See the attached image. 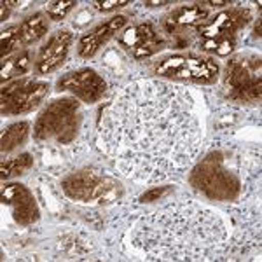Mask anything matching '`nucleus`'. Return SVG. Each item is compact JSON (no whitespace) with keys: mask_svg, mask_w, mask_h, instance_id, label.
<instances>
[{"mask_svg":"<svg viewBox=\"0 0 262 262\" xmlns=\"http://www.w3.org/2000/svg\"><path fill=\"white\" fill-rule=\"evenodd\" d=\"M96 142L117 170L135 182L156 184L179 177L201 150L196 98L177 82H131L100 111Z\"/></svg>","mask_w":262,"mask_h":262,"instance_id":"obj_1","label":"nucleus"},{"mask_svg":"<svg viewBox=\"0 0 262 262\" xmlns=\"http://www.w3.org/2000/svg\"><path fill=\"white\" fill-rule=\"evenodd\" d=\"M222 215L196 200L171 201L138 219L131 242L152 260H213L227 250Z\"/></svg>","mask_w":262,"mask_h":262,"instance_id":"obj_2","label":"nucleus"},{"mask_svg":"<svg viewBox=\"0 0 262 262\" xmlns=\"http://www.w3.org/2000/svg\"><path fill=\"white\" fill-rule=\"evenodd\" d=\"M189 184L212 201H238L245 189V159L227 149H215L192 168Z\"/></svg>","mask_w":262,"mask_h":262,"instance_id":"obj_3","label":"nucleus"},{"mask_svg":"<svg viewBox=\"0 0 262 262\" xmlns=\"http://www.w3.org/2000/svg\"><path fill=\"white\" fill-rule=\"evenodd\" d=\"M81 103L74 96L51 100L37 116L33 124V138L37 142H54L56 145H70L81 131Z\"/></svg>","mask_w":262,"mask_h":262,"instance_id":"obj_4","label":"nucleus"},{"mask_svg":"<svg viewBox=\"0 0 262 262\" xmlns=\"http://www.w3.org/2000/svg\"><path fill=\"white\" fill-rule=\"evenodd\" d=\"M61 191L72 201L84 205H101L116 201L122 194V184L105 171L82 168L63 177Z\"/></svg>","mask_w":262,"mask_h":262,"instance_id":"obj_5","label":"nucleus"},{"mask_svg":"<svg viewBox=\"0 0 262 262\" xmlns=\"http://www.w3.org/2000/svg\"><path fill=\"white\" fill-rule=\"evenodd\" d=\"M222 88L227 100L234 103L259 105L262 96L259 54H238L231 58L226 63Z\"/></svg>","mask_w":262,"mask_h":262,"instance_id":"obj_6","label":"nucleus"},{"mask_svg":"<svg viewBox=\"0 0 262 262\" xmlns=\"http://www.w3.org/2000/svg\"><path fill=\"white\" fill-rule=\"evenodd\" d=\"M154 75L171 81H189L194 84H213L221 75V67L213 56L205 54H168L152 65Z\"/></svg>","mask_w":262,"mask_h":262,"instance_id":"obj_7","label":"nucleus"},{"mask_svg":"<svg viewBox=\"0 0 262 262\" xmlns=\"http://www.w3.org/2000/svg\"><path fill=\"white\" fill-rule=\"evenodd\" d=\"M49 91L51 84L48 81L30 77H21L4 84L0 93L2 116H23L33 112L48 98Z\"/></svg>","mask_w":262,"mask_h":262,"instance_id":"obj_8","label":"nucleus"},{"mask_svg":"<svg viewBox=\"0 0 262 262\" xmlns=\"http://www.w3.org/2000/svg\"><path fill=\"white\" fill-rule=\"evenodd\" d=\"M56 91L70 93L74 98L84 103H96L103 98L107 91V82L103 75L93 69H77L63 74L56 82Z\"/></svg>","mask_w":262,"mask_h":262,"instance_id":"obj_9","label":"nucleus"},{"mask_svg":"<svg viewBox=\"0 0 262 262\" xmlns=\"http://www.w3.org/2000/svg\"><path fill=\"white\" fill-rule=\"evenodd\" d=\"M2 205L9 206L18 226H32L40 219V210L30 189L23 184H6L2 187Z\"/></svg>","mask_w":262,"mask_h":262,"instance_id":"obj_10","label":"nucleus"},{"mask_svg":"<svg viewBox=\"0 0 262 262\" xmlns=\"http://www.w3.org/2000/svg\"><path fill=\"white\" fill-rule=\"evenodd\" d=\"M117 42L137 60L149 58L164 48V40L152 23H140L121 33Z\"/></svg>","mask_w":262,"mask_h":262,"instance_id":"obj_11","label":"nucleus"},{"mask_svg":"<svg viewBox=\"0 0 262 262\" xmlns=\"http://www.w3.org/2000/svg\"><path fill=\"white\" fill-rule=\"evenodd\" d=\"M252 19L250 9L245 7H232V9L219 12L212 21L206 25L198 27L201 40H219V39H229L236 37V32L243 30Z\"/></svg>","mask_w":262,"mask_h":262,"instance_id":"obj_12","label":"nucleus"},{"mask_svg":"<svg viewBox=\"0 0 262 262\" xmlns=\"http://www.w3.org/2000/svg\"><path fill=\"white\" fill-rule=\"evenodd\" d=\"M74 39V33L67 30V28L54 32L48 39V42L39 49V53H37L35 70L40 75H49L53 72H56L65 63L67 56H69Z\"/></svg>","mask_w":262,"mask_h":262,"instance_id":"obj_13","label":"nucleus"},{"mask_svg":"<svg viewBox=\"0 0 262 262\" xmlns=\"http://www.w3.org/2000/svg\"><path fill=\"white\" fill-rule=\"evenodd\" d=\"M126 25H128V16L124 14L112 16L111 19L98 23L81 37V40L77 44V54L84 60H90L112 37H116Z\"/></svg>","mask_w":262,"mask_h":262,"instance_id":"obj_14","label":"nucleus"},{"mask_svg":"<svg viewBox=\"0 0 262 262\" xmlns=\"http://www.w3.org/2000/svg\"><path fill=\"white\" fill-rule=\"evenodd\" d=\"M208 18V9L203 4H191V6H180L171 11L164 21V28L168 33L177 32L185 27H201L203 21Z\"/></svg>","mask_w":262,"mask_h":262,"instance_id":"obj_15","label":"nucleus"},{"mask_svg":"<svg viewBox=\"0 0 262 262\" xmlns=\"http://www.w3.org/2000/svg\"><path fill=\"white\" fill-rule=\"evenodd\" d=\"M49 30V23L46 19V14L42 12H33V14L27 16L18 25V40L19 46L28 48V46L35 44L40 39H44L46 33Z\"/></svg>","mask_w":262,"mask_h":262,"instance_id":"obj_16","label":"nucleus"},{"mask_svg":"<svg viewBox=\"0 0 262 262\" xmlns=\"http://www.w3.org/2000/svg\"><path fill=\"white\" fill-rule=\"evenodd\" d=\"M32 67V53L28 49H21L18 53L11 54V56L2 60V69H0V75H2V82H11L16 79H21Z\"/></svg>","mask_w":262,"mask_h":262,"instance_id":"obj_17","label":"nucleus"},{"mask_svg":"<svg viewBox=\"0 0 262 262\" xmlns=\"http://www.w3.org/2000/svg\"><path fill=\"white\" fill-rule=\"evenodd\" d=\"M28 135H30V122L28 121H18L9 124L2 133V142H0L2 154H9L19 145H23Z\"/></svg>","mask_w":262,"mask_h":262,"instance_id":"obj_18","label":"nucleus"},{"mask_svg":"<svg viewBox=\"0 0 262 262\" xmlns=\"http://www.w3.org/2000/svg\"><path fill=\"white\" fill-rule=\"evenodd\" d=\"M33 166V156L28 154V152H23V154L16 156L12 159H4L2 168H0V173H2V180H9L14 179V177H19L23 173H27L30 168Z\"/></svg>","mask_w":262,"mask_h":262,"instance_id":"obj_19","label":"nucleus"},{"mask_svg":"<svg viewBox=\"0 0 262 262\" xmlns=\"http://www.w3.org/2000/svg\"><path fill=\"white\" fill-rule=\"evenodd\" d=\"M200 49L206 51V53H213L217 56H229L232 51L236 49V37L219 39V40H201Z\"/></svg>","mask_w":262,"mask_h":262,"instance_id":"obj_20","label":"nucleus"},{"mask_svg":"<svg viewBox=\"0 0 262 262\" xmlns=\"http://www.w3.org/2000/svg\"><path fill=\"white\" fill-rule=\"evenodd\" d=\"M19 46L18 40V25H11V27L2 30V39H0V56L7 58L11 56V53Z\"/></svg>","mask_w":262,"mask_h":262,"instance_id":"obj_21","label":"nucleus"},{"mask_svg":"<svg viewBox=\"0 0 262 262\" xmlns=\"http://www.w3.org/2000/svg\"><path fill=\"white\" fill-rule=\"evenodd\" d=\"M77 2L74 0H69V2H49L46 4V16L53 21H61L69 16L70 11L75 9Z\"/></svg>","mask_w":262,"mask_h":262,"instance_id":"obj_22","label":"nucleus"},{"mask_svg":"<svg viewBox=\"0 0 262 262\" xmlns=\"http://www.w3.org/2000/svg\"><path fill=\"white\" fill-rule=\"evenodd\" d=\"M173 192V187L170 185H164V187H152L149 191H145L138 198L140 203H156V201H161L163 198H166L168 194Z\"/></svg>","mask_w":262,"mask_h":262,"instance_id":"obj_23","label":"nucleus"},{"mask_svg":"<svg viewBox=\"0 0 262 262\" xmlns=\"http://www.w3.org/2000/svg\"><path fill=\"white\" fill-rule=\"evenodd\" d=\"M96 11H101V12H111V11H117L121 7H126L129 6L128 0H103V2H93Z\"/></svg>","mask_w":262,"mask_h":262,"instance_id":"obj_24","label":"nucleus"},{"mask_svg":"<svg viewBox=\"0 0 262 262\" xmlns=\"http://www.w3.org/2000/svg\"><path fill=\"white\" fill-rule=\"evenodd\" d=\"M145 7H164V6H173V2H145Z\"/></svg>","mask_w":262,"mask_h":262,"instance_id":"obj_25","label":"nucleus"},{"mask_svg":"<svg viewBox=\"0 0 262 262\" xmlns=\"http://www.w3.org/2000/svg\"><path fill=\"white\" fill-rule=\"evenodd\" d=\"M208 6L212 7H224V6H229V2H226V0H208Z\"/></svg>","mask_w":262,"mask_h":262,"instance_id":"obj_26","label":"nucleus"},{"mask_svg":"<svg viewBox=\"0 0 262 262\" xmlns=\"http://www.w3.org/2000/svg\"><path fill=\"white\" fill-rule=\"evenodd\" d=\"M253 37L255 39H260V19H257L255 28H253Z\"/></svg>","mask_w":262,"mask_h":262,"instance_id":"obj_27","label":"nucleus"}]
</instances>
